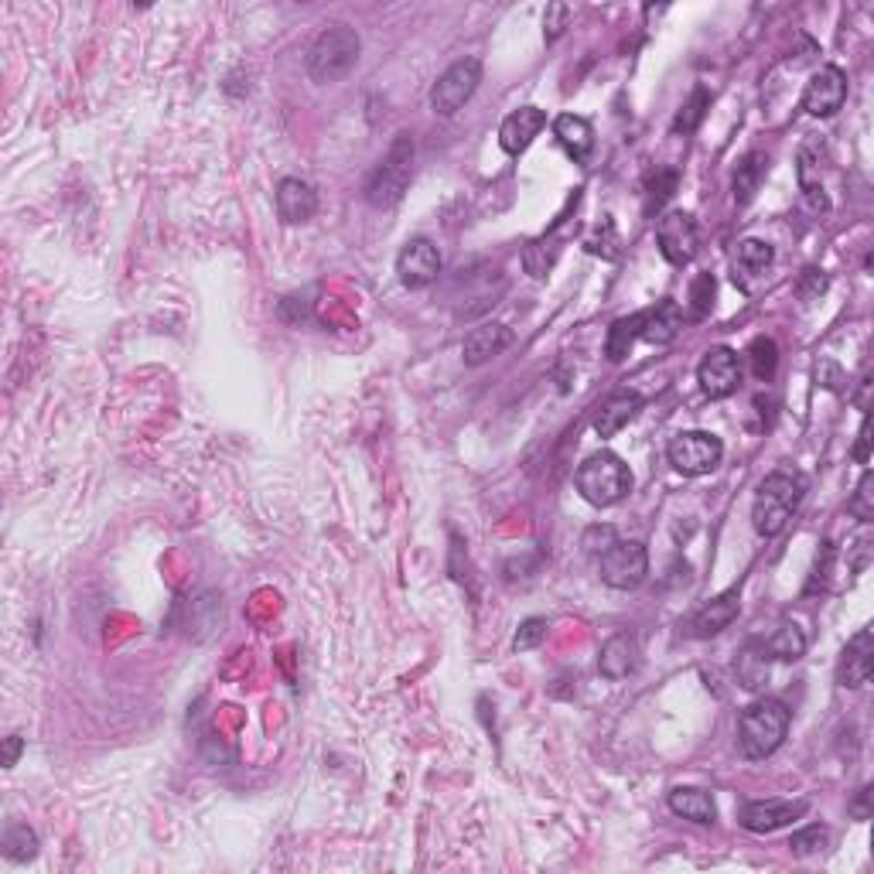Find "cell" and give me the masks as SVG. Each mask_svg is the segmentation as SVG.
<instances>
[{"instance_id":"obj_1","label":"cell","mask_w":874,"mask_h":874,"mask_svg":"<svg viewBox=\"0 0 874 874\" xmlns=\"http://www.w3.org/2000/svg\"><path fill=\"white\" fill-rule=\"evenodd\" d=\"M806 495V475L797 468H776L762 479L755 502H752V523L762 537H779L789 526L792 513L800 510Z\"/></svg>"},{"instance_id":"obj_2","label":"cell","mask_w":874,"mask_h":874,"mask_svg":"<svg viewBox=\"0 0 874 874\" xmlns=\"http://www.w3.org/2000/svg\"><path fill=\"white\" fill-rule=\"evenodd\" d=\"M792 714L782 701L776 697H762L749 704L738 718V749L745 758L762 762L782 749V741L789 734Z\"/></svg>"},{"instance_id":"obj_3","label":"cell","mask_w":874,"mask_h":874,"mask_svg":"<svg viewBox=\"0 0 874 874\" xmlns=\"http://www.w3.org/2000/svg\"><path fill=\"white\" fill-rule=\"evenodd\" d=\"M359 51H362L359 32L349 28V24H332V28H325L314 38L308 51V75L322 86L338 83V79H346L356 69Z\"/></svg>"},{"instance_id":"obj_4","label":"cell","mask_w":874,"mask_h":874,"mask_svg":"<svg viewBox=\"0 0 874 874\" xmlns=\"http://www.w3.org/2000/svg\"><path fill=\"white\" fill-rule=\"evenodd\" d=\"M410 178H414V137L396 134V141L383 154V161L366 181V202L373 208H393L404 199Z\"/></svg>"},{"instance_id":"obj_5","label":"cell","mask_w":874,"mask_h":874,"mask_svg":"<svg viewBox=\"0 0 874 874\" xmlns=\"http://www.w3.org/2000/svg\"><path fill=\"white\" fill-rule=\"evenodd\" d=\"M574 482H577V492L585 495L591 506L608 510L632 492V471L619 455L598 452V455L585 458V465H580L574 475Z\"/></svg>"},{"instance_id":"obj_6","label":"cell","mask_w":874,"mask_h":874,"mask_svg":"<svg viewBox=\"0 0 874 874\" xmlns=\"http://www.w3.org/2000/svg\"><path fill=\"white\" fill-rule=\"evenodd\" d=\"M601 580L615 591H635L649 574V553L639 540H615L598 553Z\"/></svg>"},{"instance_id":"obj_7","label":"cell","mask_w":874,"mask_h":874,"mask_svg":"<svg viewBox=\"0 0 874 874\" xmlns=\"http://www.w3.org/2000/svg\"><path fill=\"white\" fill-rule=\"evenodd\" d=\"M667 458L680 475L697 479V475H710L721 465L725 444L718 434H710V431H683L667 444Z\"/></svg>"},{"instance_id":"obj_8","label":"cell","mask_w":874,"mask_h":874,"mask_svg":"<svg viewBox=\"0 0 874 874\" xmlns=\"http://www.w3.org/2000/svg\"><path fill=\"white\" fill-rule=\"evenodd\" d=\"M482 83V62L479 59H462L455 62L452 69H447L434 89H431V106H434V113L441 117H455L462 106L475 96V89H479Z\"/></svg>"},{"instance_id":"obj_9","label":"cell","mask_w":874,"mask_h":874,"mask_svg":"<svg viewBox=\"0 0 874 874\" xmlns=\"http://www.w3.org/2000/svg\"><path fill=\"white\" fill-rule=\"evenodd\" d=\"M697 240H701L697 223H694V216H686V212H667V216L656 223L659 253H663V260L673 263V267H683V263L694 260Z\"/></svg>"},{"instance_id":"obj_10","label":"cell","mask_w":874,"mask_h":874,"mask_svg":"<svg viewBox=\"0 0 874 874\" xmlns=\"http://www.w3.org/2000/svg\"><path fill=\"white\" fill-rule=\"evenodd\" d=\"M697 383L701 390L710 396V400H725L741 386V362L738 352L728 346H714L704 352L701 366H697Z\"/></svg>"},{"instance_id":"obj_11","label":"cell","mask_w":874,"mask_h":874,"mask_svg":"<svg viewBox=\"0 0 874 874\" xmlns=\"http://www.w3.org/2000/svg\"><path fill=\"white\" fill-rule=\"evenodd\" d=\"M847 99V75L837 65H819L803 89V110L810 117H834Z\"/></svg>"},{"instance_id":"obj_12","label":"cell","mask_w":874,"mask_h":874,"mask_svg":"<svg viewBox=\"0 0 874 874\" xmlns=\"http://www.w3.org/2000/svg\"><path fill=\"white\" fill-rule=\"evenodd\" d=\"M441 274V253L431 240H423V236H417V240H410L400 256H396V277H400L404 287L410 290H420V287H431Z\"/></svg>"},{"instance_id":"obj_13","label":"cell","mask_w":874,"mask_h":874,"mask_svg":"<svg viewBox=\"0 0 874 874\" xmlns=\"http://www.w3.org/2000/svg\"><path fill=\"white\" fill-rule=\"evenodd\" d=\"M810 806L803 800H752L741 806V827L752 830V834H773V830H782L789 827L792 819H800Z\"/></svg>"},{"instance_id":"obj_14","label":"cell","mask_w":874,"mask_h":874,"mask_svg":"<svg viewBox=\"0 0 874 874\" xmlns=\"http://www.w3.org/2000/svg\"><path fill=\"white\" fill-rule=\"evenodd\" d=\"M871 673H874V632L861 628L840 652L837 683L847 686V691H858V686H864L871 680Z\"/></svg>"},{"instance_id":"obj_15","label":"cell","mask_w":874,"mask_h":874,"mask_svg":"<svg viewBox=\"0 0 874 874\" xmlns=\"http://www.w3.org/2000/svg\"><path fill=\"white\" fill-rule=\"evenodd\" d=\"M547 127V113L540 106H523V110L510 113L499 127V144L506 154H523L529 144L540 137V130Z\"/></svg>"},{"instance_id":"obj_16","label":"cell","mask_w":874,"mask_h":874,"mask_svg":"<svg viewBox=\"0 0 874 874\" xmlns=\"http://www.w3.org/2000/svg\"><path fill=\"white\" fill-rule=\"evenodd\" d=\"M738 612H741V595H738V588H731L714 601H707L701 612L686 622V632H691L694 639H710V635L725 632L738 619Z\"/></svg>"},{"instance_id":"obj_17","label":"cell","mask_w":874,"mask_h":874,"mask_svg":"<svg viewBox=\"0 0 874 874\" xmlns=\"http://www.w3.org/2000/svg\"><path fill=\"white\" fill-rule=\"evenodd\" d=\"M639 667V639L632 632H615L598 652V670L604 680H625Z\"/></svg>"},{"instance_id":"obj_18","label":"cell","mask_w":874,"mask_h":874,"mask_svg":"<svg viewBox=\"0 0 874 874\" xmlns=\"http://www.w3.org/2000/svg\"><path fill=\"white\" fill-rule=\"evenodd\" d=\"M510 342H513V332L506 325H499V322H486L479 328H471L462 342V359L465 366H482L489 359H495L502 349H510Z\"/></svg>"},{"instance_id":"obj_19","label":"cell","mask_w":874,"mask_h":874,"mask_svg":"<svg viewBox=\"0 0 874 874\" xmlns=\"http://www.w3.org/2000/svg\"><path fill=\"white\" fill-rule=\"evenodd\" d=\"M274 199H277L280 219L287 226H301V223H308L314 212H318V195H314L311 184L301 181V178H284L277 184V195Z\"/></svg>"},{"instance_id":"obj_20","label":"cell","mask_w":874,"mask_h":874,"mask_svg":"<svg viewBox=\"0 0 874 874\" xmlns=\"http://www.w3.org/2000/svg\"><path fill=\"white\" fill-rule=\"evenodd\" d=\"M639 410H643V396L639 393H632V390L612 393L598 407V414H595V431H598V438H615L622 428H628V423L639 417Z\"/></svg>"},{"instance_id":"obj_21","label":"cell","mask_w":874,"mask_h":874,"mask_svg":"<svg viewBox=\"0 0 874 874\" xmlns=\"http://www.w3.org/2000/svg\"><path fill=\"white\" fill-rule=\"evenodd\" d=\"M683 328V311L677 301H659L656 308L643 311V328H639V338L649 342V346H670V342L680 335Z\"/></svg>"},{"instance_id":"obj_22","label":"cell","mask_w":874,"mask_h":874,"mask_svg":"<svg viewBox=\"0 0 874 874\" xmlns=\"http://www.w3.org/2000/svg\"><path fill=\"white\" fill-rule=\"evenodd\" d=\"M670 810L683 819H691V824H714L718 819V803L707 789H697V786H680L670 792Z\"/></svg>"},{"instance_id":"obj_23","label":"cell","mask_w":874,"mask_h":874,"mask_svg":"<svg viewBox=\"0 0 874 874\" xmlns=\"http://www.w3.org/2000/svg\"><path fill=\"white\" fill-rule=\"evenodd\" d=\"M553 137L561 141V147L574 157V161H585L595 147V130L585 117H574V113H561L553 120Z\"/></svg>"},{"instance_id":"obj_24","label":"cell","mask_w":874,"mask_h":874,"mask_svg":"<svg viewBox=\"0 0 874 874\" xmlns=\"http://www.w3.org/2000/svg\"><path fill=\"white\" fill-rule=\"evenodd\" d=\"M769 175V154H762V151H749L745 157L738 161V171H734V181H731V189H734V205H749L758 192V184L762 178Z\"/></svg>"},{"instance_id":"obj_25","label":"cell","mask_w":874,"mask_h":874,"mask_svg":"<svg viewBox=\"0 0 874 874\" xmlns=\"http://www.w3.org/2000/svg\"><path fill=\"white\" fill-rule=\"evenodd\" d=\"M734 673H738V683L745 686V691H752V694L765 691V683H769V652H765V646L749 643L745 649H741Z\"/></svg>"},{"instance_id":"obj_26","label":"cell","mask_w":874,"mask_h":874,"mask_svg":"<svg viewBox=\"0 0 874 874\" xmlns=\"http://www.w3.org/2000/svg\"><path fill=\"white\" fill-rule=\"evenodd\" d=\"M769 659H782V663H797L806 652V632L797 622H782L769 639L762 643Z\"/></svg>"},{"instance_id":"obj_27","label":"cell","mask_w":874,"mask_h":874,"mask_svg":"<svg viewBox=\"0 0 874 874\" xmlns=\"http://www.w3.org/2000/svg\"><path fill=\"white\" fill-rule=\"evenodd\" d=\"M639 328H643V311H635L628 318H619V322L608 328V338H604V356L612 359V362H622L632 346H635V338H639Z\"/></svg>"},{"instance_id":"obj_28","label":"cell","mask_w":874,"mask_h":874,"mask_svg":"<svg viewBox=\"0 0 874 874\" xmlns=\"http://www.w3.org/2000/svg\"><path fill=\"white\" fill-rule=\"evenodd\" d=\"M773 260H776V250L769 243H762V240H745V243H738V253H734V277L738 274H749V277H758L773 267Z\"/></svg>"},{"instance_id":"obj_29","label":"cell","mask_w":874,"mask_h":874,"mask_svg":"<svg viewBox=\"0 0 874 874\" xmlns=\"http://www.w3.org/2000/svg\"><path fill=\"white\" fill-rule=\"evenodd\" d=\"M4 858L14 864H28L38 858V837L28 824H8L4 830Z\"/></svg>"},{"instance_id":"obj_30","label":"cell","mask_w":874,"mask_h":874,"mask_svg":"<svg viewBox=\"0 0 874 874\" xmlns=\"http://www.w3.org/2000/svg\"><path fill=\"white\" fill-rule=\"evenodd\" d=\"M749 366H752V376L762 380V383H773L776 369H779V346L773 338H755L749 346Z\"/></svg>"},{"instance_id":"obj_31","label":"cell","mask_w":874,"mask_h":874,"mask_svg":"<svg viewBox=\"0 0 874 874\" xmlns=\"http://www.w3.org/2000/svg\"><path fill=\"white\" fill-rule=\"evenodd\" d=\"M707 106H710V93H707V89H694V96L680 106V113H677V120H673V130H677V134H691V130L704 120Z\"/></svg>"},{"instance_id":"obj_32","label":"cell","mask_w":874,"mask_h":874,"mask_svg":"<svg viewBox=\"0 0 874 874\" xmlns=\"http://www.w3.org/2000/svg\"><path fill=\"white\" fill-rule=\"evenodd\" d=\"M789 847H792V854H800V858L824 854L827 847H830V830H827V827H819V824H813V827H806V830H797V834H792Z\"/></svg>"},{"instance_id":"obj_33","label":"cell","mask_w":874,"mask_h":874,"mask_svg":"<svg viewBox=\"0 0 874 874\" xmlns=\"http://www.w3.org/2000/svg\"><path fill=\"white\" fill-rule=\"evenodd\" d=\"M847 513L858 516L861 523H871L874 519V475L871 471L861 475L858 492L851 495V502H847Z\"/></svg>"},{"instance_id":"obj_34","label":"cell","mask_w":874,"mask_h":874,"mask_svg":"<svg viewBox=\"0 0 874 874\" xmlns=\"http://www.w3.org/2000/svg\"><path fill=\"white\" fill-rule=\"evenodd\" d=\"M547 619H526L516 632V639H513V649L516 652H529V649H537L543 639H547Z\"/></svg>"},{"instance_id":"obj_35","label":"cell","mask_w":874,"mask_h":874,"mask_svg":"<svg viewBox=\"0 0 874 874\" xmlns=\"http://www.w3.org/2000/svg\"><path fill=\"white\" fill-rule=\"evenodd\" d=\"M714 290H718V284H714L710 274H701V277L691 284V314H694V318H704V314L714 308Z\"/></svg>"},{"instance_id":"obj_36","label":"cell","mask_w":874,"mask_h":874,"mask_svg":"<svg viewBox=\"0 0 874 874\" xmlns=\"http://www.w3.org/2000/svg\"><path fill=\"white\" fill-rule=\"evenodd\" d=\"M571 24V4H550L547 14H543V38L547 45L558 41Z\"/></svg>"},{"instance_id":"obj_37","label":"cell","mask_w":874,"mask_h":874,"mask_svg":"<svg viewBox=\"0 0 874 874\" xmlns=\"http://www.w3.org/2000/svg\"><path fill=\"white\" fill-rule=\"evenodd\" d=\"M827 287H830V277L824 271H816V267H806L797 280V295L803 301H816L819 295H827Z\"/></svg>"},{"instance_id":"obj_38","label":"cell","mask_w":874,"mask_h":874,"mask_svg":"<svg viewBox=\"0 0 874 874\" xmlns=\"http://www.w3.org/2000/svg\"><path fill=\"white\" fill-rule=\"evenodd\" d=\"M673 189H677V171H659L649 184V212L663 205L673 195Z\"/></svg>"},{"instance_id":"obj_39","label":"cell","mask_w":874,"mask_h":874,"mask_svg":"<svg viewBox=\"0 0 874 874\" xmlns=\"http://www.w3.org/2000/svg\"><path fill=\"white\" fill-rule=\"evenodd\" d=\"M615 540H619V537H615V529H612V526H595V529H588L585 547H588L591 553H601V550L612 547Z\"/></svg>"},{"instance_id":"obj_40","label":"cell","mask_w":874,"mask_h":874,"mask_svg":"<svg viewBox=\"0 0 874 874\" xmlns=\"http://www.w3.org/2000/svg\"><path fill=\"white\" fill-rule=\"evenodd\" d=\"M816 383H819V386H827V390H840L843 373H840V369H837L834 362H819V366H816Z\"/></svg>"},{"instance_id":"obj_41","label":"cell","mask_w":874,"mask_h":874,"mask_svg":"<svg viewBox=\"0 0 874 874\" xmlns=\"http://www.w3.org/2000/svg\"><path fill=\"white\" fill-rule=\"evenodd\" d=\"M867 447H871V417L864 414V420H861V434H858V447H854V462H861V465H867Z\"/></svg>"},{"instance_id":"obj_42","label":"cell","mask_w":874,"mask_h":874,"mask_svg":"<svg viewBox=\"0 0 874 874\" xmlns=\"http://www.w3.org/2000/svg\"><path fill=\"white\" fill-rule=\"evenodd\" d=\"M21 752H24V741H21L17 734L4 738V769H14L17 758H21Z\"/></svg>"}]
</instances>
